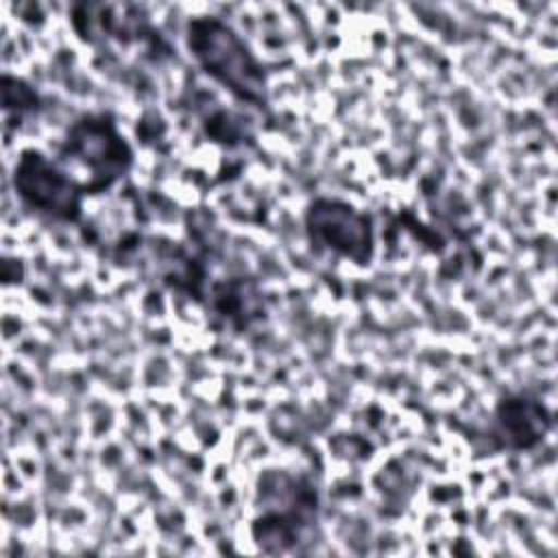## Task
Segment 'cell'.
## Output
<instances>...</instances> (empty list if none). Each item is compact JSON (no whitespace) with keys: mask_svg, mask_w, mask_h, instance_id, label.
<instances>
[{"mask_svg":"<svg viewBox=\"0 0 558 558\" xmlns=\"http://www.w3.org/2000/svg\"><path fill=\"white\" fill-rule=\"evenodd\" d=\"M554 418L543 401L536 397L512 392L495 403L488 438L493 451H530L538 447L551 432Z\"/></svg>","mask_w":558,"mask_h":558,"instance_id":"cell-7","label":"cell"},{"mask_svg":"<svg viewBox=\"0 0 558 558\" xmlns=\"http://www.w3.org/2000/svg\"><path fill=\"white\" fill-rule=\"evenodd\" d=\"M318 521L316 486L286 471H264L257 482V514L251 536L264 554L294 549Z\"/></svg>","mask_w":558,"mask_h":558,"instance_id":"cell-2","label":"cell"},{"mask_svg":"<svg viewBox=\"0 0 558 558\" xmlns=\"http://www.w3.org/2000/svg\"><path fill=\"white\" fill-rule=\"evenodd\" d=\"M0 89H2V126H4V137L9 142L11 133L20 131L28 120L37 118L44 105H41L39 92L20 76L2 74Z\"/></svg>","mask_w":558,"mask_h":558,"instance_id":"cell-9","label":"cell"},{"mask_svg":"<svg viewBox=\"0 0 558 558\" xmlns=\"http://www.w3.org/2000/svg\"><path fill=\"white\" fill-rule=\"evenodd\" d=\"M59 161L85 172V194L96 196L120 183L135 163V150L118 129L111 111L78 116L59 144Z\"/></svg>","mask_w":558,"mask_h":558,"instance_id":"cell-3","label":"cell"},{"mask_svg":"<svg viewBox=\"0 0 558 558\" xmlns=\"http://www.w3.org/2000/svg\"><path fill=\"white\" fill-rule=\"evenodd\" d=\"M209 310L235 331H244L266 316L264 294L251 277H229L211 283Z\"/></svg>","mask_w":558,"mask_h":558,"instance_id":"cell-8","label":"cell"},{"mask_svg":"<svg viewBox=\"0 0 558 558\" xmlns=\"http://www.w3.org/2000/svg\"><path fill=\"white\" fill-rule=\"evenodd\" d=\"M203 129L211 142H218L222 146H238L251 137L248 124H244L240 116L227 109H216L203 116Z\"/></svg>","mask_w":558,"mask_h":558,"instance_id":"cell-10","label":"cell"},{"mask_svg":"<svg viewBox=\"0 0 558 558\" xmlns=\"http://www.w3.org/2000/svg\"><path fill=\"white\" fill-rule=\"evenodd\" d=\"M185 46L196 65L238 102L268 111V76L244 37L218 15L192 17L185 24Z\"/></svg>","mask_w":558,"mask_h":558,"instance_id":"cell-1","label":"cell"},{"mask_svg":"<svg viewBox=\"0 0 558 558\" xmlns=\"http://www.w3.org/2000/svg\"><path fill=\"white\" fill-rule=\"evenodd\" d=\"M11 183L28 211L63 225L81 222L87 198L81 179L44 150L24 148L13 166Z\"/></svg>","mask_w":558,"mask_h":558,"instance_id":"cell-4","label":"cell"},{"mask_svg":"<svg viewBox=\"0 0 558 558\" xmlns=\"http://www.w3.org/2000/svg\"><path fill=\"white\" fill-rule=\"evenodd\" d=\"M307 240L314 248L368 266L375 257V222L368 211L349 201L318 196L303 214Z\"/></svg>","mask_w":558,"mask_h":558,"instance_id":"cell-5","label":"cell"},{"mask_svg":"<svg viewBox=\"0 0 558 558\" xmlns=\"http://www.w3.org/2000/svg\"><path fill=\"white\" fill-rule=\"evenodd\" d=\"M72 28L87 44L116 41L122 48L142 44L148 52L157 54L168 50L159 31L153 26L150 15L140 4H92L81 2L72 7Z\"/></svg>","mask_w":558,"mask_h":558,"instance_id":"cell-6","label":"cell"}]
</instances>
